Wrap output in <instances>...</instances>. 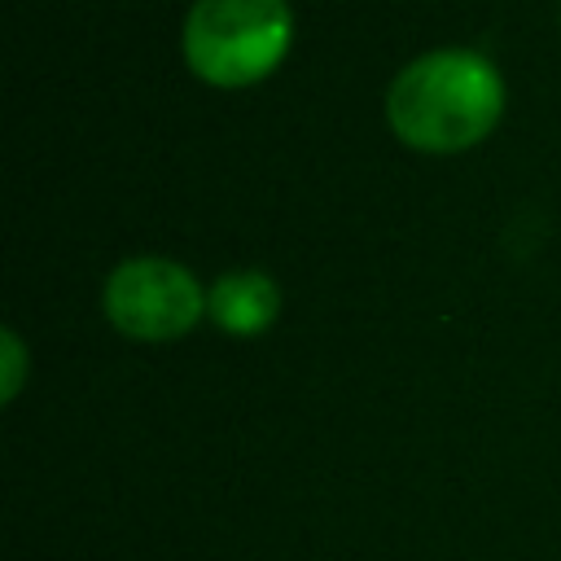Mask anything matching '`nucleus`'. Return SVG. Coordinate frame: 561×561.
Instances as JSON below:
<instances>
[{
  "label": "nucleus",
  "mask_w": 561,
  "mask_h": 561,
  "mask_svg": "<svg viewBox=\"0 0 561 561\" xmlns=\"http://www.w3.org/2000/svg\"><path fill=\"white\" fill-rule=\"evenodd\" d=\"M101 311L131 342H171L206 316V289L184 263L145 254L105 276Z\"/></svg>",
  "instance_id": "7ed1b4c3"
},
{
  "label": "nucleus",
  "mask_w": 561,
  "mask_h": 561,
  "mask_svg": "<svg viewBox=\"0 0 561 561\" xmlns=\"http://www.w3.org/2000/svg\"><path fill=\"white\" fill-rule=\"evenodd\" d=\"M289 39V0H193L180 44L202 83L250 88L285 61Z\"/></svg>",
  "instance_id": "f03ea898"
},
{
  "label": "nucleus",
  "mask_w": 561,
  "mask_h": 561,
  "mask_svg": "<svg viewBox=\"0 0 561 561\" xmlns=\"http://www.w3.org/2000/svg\"><path fill=\"white\" fill-rule=\"evenodd\" d=\"M206 316L232 337H259L280 316V285L259 267H232L210 280Z\"/></svg>",
  "instance_id": "20e7f679"
},
{
  "label": "nucleus",
  "mask_w": 561,
  "mask_h": 561,
  "mask_svg": "<svg viewBox=\"0 0 561 561\" xmlns=\"http://www.w3.org/2000/svg\"><path fill=\"white\" fill-rule=\"evenodd\" d=\"M0 355H4L0 399H4V403H13V399H18V390H22V381H26V346H22V337H18L13 329H4V333H0Z\"/></svg>",
  "instance_id": "39448f33"
},
{
  "label": "nucleus",
  "mask_w": 561,
  "mask_h": 561,
  "mask_svg": "<svg viewBox=\"0 0 561 561\" xmlns=\"http://www.w3.org/2000/svg\"><path fill=\"white\" fill-rule=\"evenodd\" d=\"M504 79L473 48H434L412 57L386 88L390 131L421 153H460L495 131Z\"/></svg>",
  "instance_id": "f257e3e1"
}]
</instances>
